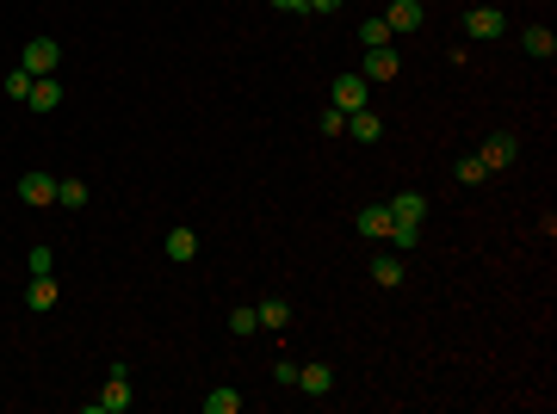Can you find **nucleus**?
<instances>
[{
	"label": "nucleus",
	"mask_w": 557,
	"mask_h": 414,
	"mask_svg": "<svg viewBox=\"0 0 557 414\" xmlns=\"http://www.w3.org/2000/svg\"><path fill=\"white\" fill-rule=\"evenodd\" d=\"M131 402H137V396H131V371H124V365H112V378H105V390L87 402V414H124Z\"/></svg>",
	"instance_id": "nucleus-1"
},
{
	"label": "nucleus",
	"mask_w": 557,
	"mask_h": 414,
	"mask_svg": "<svg viewBox=\"0 0 557 414\" xmlns=\"http://www.w3.org/2000/svg\"><path fill=\"white\" fill-rule=\"evenodd\" d=\"M328 100H335V111H359V105H372V81L359 69L335 74V87H328Z\"/></svg>",
	"instance_id": "nucleus-2"
},
{
	"label": "nucleus",
	"mask_w": 557,
	"mask_h": 414,
	"mask_svg": "<svg viewBox=\"0 0 557 414\" xmlns=\"http://www.w3.org/2000/svg\"><path fill=\"white\" fill-rule=\"evenodd\" d=\"M56 63H63V43H56V37H32V43L19 50V69L37 74V81H44V74H56Z\"/></svg>",
	"instance_id": "nucleus-3"
},
{
	"label": "nucleus",
	"mask_w": 557,
	"mask_h": 414,
	"mask_svg": "<svg viewBox=\"0 0 557 414\" xmlns=\"http://www.w3.org/2000/svg\"><path fill=\"white\" fill-rule=\"evenodd\" d=\"M477 161H484L489 173H502V168H514V161H521V137H514V130H495V137L484 142V149H477Z\"/></svg>",
	"instance_id": "nucleus-4"
},
{
	"label": "nucleus",
	"mask_w": 557,
	"mask_h": 414,
	"mask_svg": "<svg viewBox=\"0 0 557 414\" xmlns=\"http://www.w3.org/2000/svg\"><path fill=\"white\" fill-rule=\"evenodd\" d=\"M464 32L477 37V43H489V37L508 32V19H502V6H471V13H464Z\"/></svg>",
	"instance_id": "nucleus-5"
},
{
	"label": "nucleus",
	"mask_w": 557,
	"mask_h": 414,
	"mask_svg": "<svg viewBox=\"0 0 557 414\" xmlns=\"http://www.w3.org/2000/svg\"><path fill=\"white\" fill-rule=\"evenodd\" d=\"M384 25H390V37L396 32H421V25H427V6H421V0H396V6L384 13Z\"/></svg>",
	"instance_id": "nucleus-6"
},
{
	"label": "nucleus",
	"mask_w": 557,
	"mask_h": 414,
	"mask_svg": "<svg viewBox=\"0 0 557 414\" xmlns=\"http://www.w3.org/2000/svg\"><path fill=\"white\" fill-rule=\"evenodd\" d=\"M19 198H25V205H56V179H50L44 168L19 173Z\"/></svg>",
	"instance_id": "nucleus-7"
},
{
	"label": "nucleus",
	"mask_w": 557,
	"mask_h": 414,
	"mask_svg": "<svg viewBox=\"0 0 557 414\" xmlns=\"http://www.w3.org/2000/svg\"><path fill=\"white\" fill-rule=\"evenodd\" d=\"M353 229H359L366 242H384V229H390V205H359V210H353Z\"/></svg>",
	"instance_id": "nucleus-8"
},
{
	"label": "nucleus",
	"mask_w": 557,
	"mask_h": 414,
	"mask_svg": "<svg viewBox=\"0 0 557 414\" xmlns=\"http://www.w3.org/2000/svg\"><path fill=\"white\" fill-rule=\"evenodd\" d=\"M396 69H403V56H396V50H390V43H384V50H366V81H396Z\"/></svg>",
	"instance_id": "nucleus-9"
},
{
	"label": "nucleus",
	"mask_w": 557,
	"mask_h": 414,
	"mask_svg": "<svg viewBox=\"0 0 557 414\" xmlns=\"http://www.w3.org/2000/svg\"><path fill=\"white\" fill-rule=\"evenodd\" d=\"M347 137L353 142H378L384 137V118L372 111V105H359V111H347Z\"/></svg>",
	"instance_id": "nucleus-10"
},
{
	"label": "nucleus",
	"mask_w": 557,
	"mask_h": 414,
	"mask_svg": "<svg viewBox=\"0 0 557 414\" xmlns=\"http://www.w3.org/2000/svg\"><path fill=\"white\" fill-rule=\"evenodd\" d=\"M56 297H63V291H56V273H44V278H32V284H25V310H56Z\"/></svg>",
	"instance_id": "nucleus-11"
},
{
	"label": "nucleus",
	"mask_w": 557,
	"mask_h": 414,
	"mask_svg": "<svg viewBox=\"0 0 557 414\" xmlns=\"http://www.w3.org/2000/svg\"><path fill=\"white\" fill-rule=\"evenodd\" d=\"M521 50H526V56H539V63H552V56H557L552 25H526V32H521Z\"/></svg>",
	"instance_id": "nucleus-12"
},
{
	"label": "nucleus",
	"mask_w": 557,
	"mask_h": 414,
	"mask_svg": "<svg viewBox=\"0 0 557 414\" xmlns=\"http://www.w3.org/2000/svg\"><path fill=\"white\" fill-rule=\"evenodd\" d=\"M298 390H304V396H328V390H335V371H328L322 359H316V365H298Z\"/></svg>",
	"instance_id": "nucleus-13"
},
{
	"label": "nucleus",
	"mask_w": 557,
	"mask_h": 414,
	"mask_svg": "<svg viewBox=\"0 0 557 414\" xmlns=\"http://www.w3.org/2000/svg\"><path fill=\"white\" fill-rule=\"evenodd\" d=\"M32 111H56V105H63V81H56V74H44V81H32Z\"/></svg>",
	"instance_id": "nucleus-14"
},
{
	"label": "nucleus",
	"mask_w": 557,
	"mask_h": 414,
	"mask_svg": "<svg viewBox=\"0 0 557 414\" xmlns=\"http://www.w3.org/2000/svg\"><path fill=\"white\" fill-rule=\"evenodd\" d=\"M161 254H168L174 266H186V260L199 254V236H192V229H168V242H161Z\"/></svg>",
	"instance_id": "nucleus-15"
},
{
	"label": "nucleus",
	"mask_w": 557,
	"mask_h": 414,
	"mask_svg": "<svg viewBox=\"0 0 557 414\" xmlns=\"http://www.w3.org/2000/svg\"><path fill=\"white\" fill-rule=\"evenodd\" d=\"M372 284L396 291V284H403V254H378V260H372Z\"/></svg>",
	"instance_id": "nucleus-16"
},
{
	"label": "nucleus",
	"mask_w": 557,
	"mask_h": 414,
	"mask_svg": "<svg viewBox=\"0 0 557 414\" xmlns=\"http://www.w3.org/2000/svg\"><path fill=\"white\" fill-rule=\"evenodd\" d=\"M390 217H403V223H427V198H421V192H396V198H390Z\"/></svg>",
	"instance_id": "nucleus-17"
},
{
	"label": "nucleus",
	"mask_w": 557,
	"mask_h": 414,
	"mask_svg": "<svg viewBox=\"0 0 557 414\" xmlns=\"http://www.w3.org/2000/svg\"><path fill=\"white\" fill-rule=\"evenodd\" d=\"M56 205L81 210V205H87V179H74V173H69V179H56Z\"/></svg>",
	"instance_id": "nucleus-18"
},
{
	"label": "nucleus",
	"mask_w": 557,
	"mask_h": 414,
	"mask_svg": "<svg viewBox=\"0 0 557 414\" xmlns=\"http://www.w3.org/2000/svg\"><path fill=\"white\" fill-rule=\"evenodd\" d=\"M384 242H390V247H415V242H421V223H403V217H390Z\"/></svg>",
	"instance_id": "nucleus-19"
},
{
	"label": "nucleus",
	"mask_w": 557,
	"mask_h": 414,
	"mask_svg": "<svg viewBox=\"0 0 557 414\" xmlns=\"http://www.w3.org/2000/svg\"><path fill=\"white\" fill-rule=\"evenodd\" d=\"M236 409H242V390H230V383L205 396V414H236Z\"/></svg>",
	"instance_id": "nucleus-20"
},
{
	"label": "nucleus",
	"mask_w": 557,
	"mask_h": 414,
	"mask_svg": "<svg viewBox=\"0 0 557 414\" xmlns=\"http://www.w3.org/2000/svg\"><path fill=\"white\" fill-rule=\"evenodd\" d=\"M254 315H260V328H285V322H291V303H285V297H267Z\"/></svg>",
	"instance_id": "nucleus-21"
},
{
	"label": "nucleus",
	"mask_w": 557,
	"mask_h": 414,
	"mask_svg": "<svg viewBox=\"0 0 557 414\" xmlns=\"http://www.w3.org/2000/svg\"><path fill=\"white\" fill-rule=\"evenodd\" d=\"M32 81H37V74H25V69H6V81H0V87H6V100H32Z\"/></svg>",
	"instance_id": "nucleus-22"
},
{
	"label": "nucleus",
	"mask_w": 557,
	"mask_h": 414,
	"mask_svg": "<svg viewBox=\"0 0 557 414\" xmlns=\"http://www.w3.org/2000/svg\"><path fill=\"white\" fill-rule=\"evenodd\" d=\"M458 186H484V179H489V168H484V161H477V155H464V161H458Z\"/></svg>",
	"instance_id": "nucleus-23"
},
{
	"label": "nucleus",
	"mask_w": 557,
	"mask_h": 414,
	"mask_svg": "<svg viewBox=\"0 0 557 414\" xmlns=\"http://www.w3.org/2000/svg\"><path fill=\"white\" fill-rule=\"evenodd\" d=\"M359 43H366V50H384V43H390V25H384V19H366V25H359Z\"/></svg>",
	"instance_id": "nucleus-24"
},
{
	"label": "nucleus",
	"mask_w": 557,
	"mask_h": 414,
	"mask_svg": "<svg viewBox=\"0 0 557 414\" xmlns=\"http://www.w3.org/2000/svg\"><path fill=\"white\" fill-rule=\"evenodd\" d=\"M25 266H32V278H44V273H56V254H50V247H32Z\"/></svg>",
	"instance_id": "nucleus-25"
},
{
	"label": "nucleus",
	"mask_w": 557,
	"mask_h": 414,
	"mask_svg": "<svg viewBox=\"0 0 557 414\" xmlns=\"http://www.w3.org/2000/svg\"><path fill=\"white\" fill-rule=\"evenodd\" d=\"M316 130H322V137H341V130H347V111H335V105H328V111L316 118Z\"/></svg>",
	"instance_id": "nucleus-26"
},
{
	"label": "nucleus",
	"mask_w": 557,
	"mask_h": 414,
	"mask_svg": "<svg viewBox=\"0 0 557 414\" xmlns=\"http://www.w3.org/2000/svg\"><path fill=\"white\" fill-rule=\"evenodd\" d=\"M230 328H236V334H242V341H248V334L260 328V315H254V310H236V315H230Z\"/></svg>",
	"instance_id": "nucleus-27"
},
{
	"label": "nucleus",
	"mask_w": 557,
	"mask_h": 414,
	"mask_svg": "<svg viewBox=\"0 0 557 414\" xmlns=\"http://www.w3.org/2000/svg\"><path fill=\"white\" fill-rule=\"evenodd\" d=\"M278 13H310V0H273Z\"/></svg>",
	"instance_id": "nucleus-28"
},
{
	"label": "nucleus",
	"mask_w": 557,
	"mask_h": 414,
	"mask_svg": "<svg viewBox=\"0 0 557 414\" xmlns=\"http://www.w3.org/2000/svg\"><path fill=\"white\" fill-rule=\"evenodd\" d=\"M335 6H341V0H310V13H335Z\"/></svg>",
	"instance_id": "nucleus-29"
}]
</instances>
